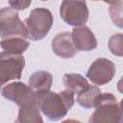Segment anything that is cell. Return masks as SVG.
Returning a JSON list of instances; mask_svg holds the SVG:
<instances>
[{
	"label": "cell",
	"mask_w": 123,
	"mask_h": 123,
	"mask_svg": "<svg viewBox=\"0 0 123 123\" xmlns=\"http://www.w3.org/2000/svg\"><path fill=\"white\" fill-rule=\"evenodd\" d=\"M8 2L12 9L15 11H23L29 8L32 0H8Z\"/></svg>",
	"instance_id": "18"
},
{
	"label": "cell",
	"mask_w": 123,
	"mask_h": 123,
	"mask_svg": "<svg viewBox=\"0 0 123 123\" xmlns=\"http://www.w3.org/2000/svg\"><path fill=\"white\" fill-rule=\"evenodd\" d=\"M1 94L4 98L15 103L19 107L37 104L36 93L29 86L21 82L8 84L2 88Z\"/></svg>",
	"instance_id": "7"
},
{
	"label": "cell",
	"mask_w": 123,
	"mask_h": 123,
	"mask_svg": "<svg viewBox=\"0 0 123 123\" xmlns=\"http://www.w3.org/2000/svg\"><path fill=\"white\" fill-rule=\"evenodd\" d=\"M52 84H53L52 74L48 71H43V70L33 73L28 80V86L33 89V91L36 94L50 90Z\"/></svg>",
	"instance_id": "11"
},
{
	"label": "cell",
	"mask_w": 123,
	"mask_h": 123,
	"mask_svg": "<svg viewBox=\"0 0 123 123\" xmlns=\"http://www.w3.org/2000/svg\"><path fill=\"white\" fill-rule=\"evenodd\" d=\"M75 93L69 89L54 92L51 90L37 93V106L39 111L51 121L63 118L73 107Z\"/></svg>",
	"instance_id": "1"
},
{
	"label": "cell",
	"mask_w": 123,
	"mask_h": 123,
	"mask_svg": "<svg viewBox=\"0 0 123 123\" xmlns=\"http://www.w3.org/2000/svg\"><path fill=\"white\" fill-rule=\"evenodd\" d=\"M30 43L29 41L22 37H12L4 38L0 41V46L4 51L13 53V54H22L24 53Z\"/></svg>",
	"instance_id": "12"
},
{
	"label": "cell",
	"mask_w": 123,
	"mask_h": 123,
	"mask_svg": "<svg viewBox=\"0 0 123 123\" xmlns=\"http://www.w3.org/2000/svg\"><path fill=\"white\" fill-rule=\"evenodd\" d=\"M16 122L19 123H42L43 119L40 115L39 109L37 108V104L21 106L18 111V115Z\"/></svg>",
	"instance_id": "13"
},
{
	"label": "cell",
	"mask_w": 123,
	"mask_h": 123,
	"mask_svg": "<svg viewBox=\"0 0 123 123\" xmlns=\"http://www.w3.org/2000/svg\"><path fill=\"white\" fill-rule=\"evenodd\" d=\"M27 37L33 41L43 39L53 25L52 12L46 8L34 9L25 19Z\"/></svg>",
	"instance_id": "3"
},
{
	"label": "cell",
	"mask_w": 123,
	"mask_h": 123,
	"mask_svg": "<svg viewBox=\"0 0 123 123\" xmlns=\"http://www.w3.org/2000/svg\"><path fill=\"white\" fill-rule=\"evenodd\" d=\"M51 47L54 54L62 59L73 58L78 52L72 41L71 34L68 32H62L56 35L51 41Z\"/></svg>",
	"instance_id": "10"
},
{
	"label": "cell",
	"mask_w": 123,
	"mask_h": 123,
	"mask_svg": "<svg viewBox=\"0 0 123 123\" xmlns=\"http://www.w3.org/2000/svg\"><path fill=\"white\" fill-rule=\"evenodd\" d=\"M115 71V65L111 60L99 58L90 64L86 72V77L92 84L102 86L113 79Z\"/></svg>",
	"instance_id": "8"
},
{
	"label": "cell",
	"mask_w": 123,
	"mask_h": 123,
	"mask_svg": "<svg viewBox=\"0 0 123 123\" xmlns=\"http://www.w3.org/2000/svg\"><path fill=\"white\" fill-rule=\"evenodd\" d=\"M95 111L90 115V123H120L122 121L121 104L111 93H100L94 102Z\"/></svg>",
	"instance_id": "2"
},
{
	"label": "cell",
	"mask_w": 123,
	"mask_h": 123,
	"mask_svg": "<svg viewBox=\"0 0 123 123\" xmlns=\"http://www.w3.org/2000/svg\"><path fill=\"white\" fill-rule=\"evenodd\" d=\"M102 1H104L105 3H108V4L112 5V4H115V3H117V2H119L121 0H102Z\"/></svg>",
	"instance_id": "19"
},
{
	"label": "cell",
	"mask_w": 123,
	"mask_h": 123,
	"mask_svg": "<svg viewBox=\"0 0 123 123\" xmlns=\"http://www.w3.org/2000/svg\"><path fill=\"white\" fill-rule=\"evenodd\" d=\"M41 1H48V0H41Z\"/></svg>",
	"instance_id": "20"
},
{
	"label": "cell",
	"mask_w": 123,
	"mask_h": 123,
	"mask_svg": "<svg viewBox=\"0 0 123 123\" xmlns=\"http://www.w3.org/2000/svg\"><path fill=\"white\" fill-rule=\"evenodd\" d=\"M110 14L112 22L119 28H122V0L111 5Z\"/></svg>",
	"instance_id": "17"
},
{
	"label": "cell",
	"mask_w": 123,
	"mask_h": 123,
	"mask_svg": "<svg viewBox=\"0 0 123 123\" xmlns=\"http://www.w3.org/2000/svg\"><path fill=\"white\" fill-rule=\"evenodd\" d=\"M122 38H123L122 34H115V35L111 36L110 40H109L110 51L117 57H122V55H123Z\"/></svg>",
	"instance_id": "16"
},
{
	"label": "cell",
	"mask_w": 123,
	"mask_h": 123,
	"mask_svg": "<svg viewBox=\"0 0 123 123\" xmlns=\"http://www.w3.org/2000/svg\"><path fill=\"white\" fill-rule=\"evenodd\" d=\"M93 1H97V0H93Z\"/></svg>",
	"instance_id": "21"
},
{
	"label": "cell",
	"mask_w": 123,
	"mask_h": 123,
	"mask_svg": "<svg viewBox=\"0 0 123 123\" xmlns=\"http://www.w3.org/2000/svg\"><path fill=\"white\" fill-rule=\"evenodd\" d=\"M72 41L78 51H91L97 47V39L92 31L86 25L74 27L71 33Z\"/></svg>",
	"instance_id": "9"
},
{
	"label": "cell",
	"mask_w": 123,
	"mask_h": 123,
	"mask_svg": "<svg viewBox=\"0 0 123 123\" xmlns=\"http://www.w3.org/2000/svg\"><path fill=\"white\" fill-rule=\"evenodd\" d=\"M101 93L100 88L97 86L89 85L86 88L80 91L77 95V103L85 109H91L94 107L96 97Z\"/></svg>",
	"instance_id": "15"
},
{
	"label": "cell",
	"mask_w": 123,
	"mask_h": 123,
	"mask_svg": "<svg viewBox=\"0 0 123 123\" xmlns=\"http://www.w3.org/2000/svg\"><path fill=\"white\" fill-rule=\"evenodd\" d=\"M12 37L27 38V28L15 10L5 7L0 9V37L4 39Z\"/></svg>",
	"instance_id": "5"
},
{
	"label": "cell",
	"mask_w": 123,
	"mask_h": 123,
	"mask_svg": "<svg viewBox=\"0 0 123 123\" xmlns=\"http://www.w3.org/2000/svg\"><path fill=\"white\" fill-rule=\"evenodd\" d=\"M25 59L21 54H13L7 51L0 53V86L8 82L20 79Z\"/></svg>",
	"instance_id": "6"
},
{
	"label": "cell",
	"mask_w": 123,
	"mask_h": 123,
	"mask_svg": "<svg viewBox=\"0 0 123 123\" xmlns=\"http://www.w3.org/2000/svg\"><path fill=\"white\" fill-rule=\"evenodd\" d=\"M62 82L65 88L73 91L74 93H79L89 86L86 78L79 73H65L63 75Z\"/></svg>",
	"instance_id": "14"
},
{
	"label": "cell",
	"mask_w": 123,
	"mask_h": 123,
	"mask_svg": "<svg viewBox=\"0 0 123 123\" xmlns=\"http://www.w3.org/2000/svg\"><path fill=\"white\" fill-rule=\"evenodd\" d=\"M89 12L86 0H62L60 7V16L68 25L77 27L85 25Z\"/></svg>",
	"instance_id": "4"
}]
</instances>
